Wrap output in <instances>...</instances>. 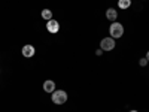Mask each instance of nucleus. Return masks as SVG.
<instances>
[{
	"mask_svg": "<svg viewBox=\"0 0 149 112\" xmlns=\"http://www.w3.org/2000/svg\"><path fill=\"white\" fill-rule=\"evenodd\" d=\"M109 33H110V37H113V39H118V37H122L124 34V26L118 21H113L110 24L109 27Z\"/></svg>",
	"mask_w": 149,
	"mask_h": 112,
	"instance_id": "obj_1",
	"label": "nucleus"
},
{
	"mask_svg": "<svg viewBox=\"0 0 149 112\" xmlns=\"http://www.w3.org/2000/svg\"><path fill=\"white\" fill-rule=\"evenodd\" d=\"M51 99H52V102H54L55 105H63V103L67 102V93H66L64 90H55V91L52 93Z\"/></svg>",
	"mask_w": 149,
	"mask_h": 112,
	"instance_id": "obj_2",
	"label": "nucleus"
},
{
	"mask_svg": "<svg viewBox=\"0 0 149 112\" xmlns=\"http://www.w3.org/2000/svg\"><path fill=\"white\" fill-rule=\"evenodd\" d=\"M95 54H97V55H102V54H103V49H102V48H100V49H97Z\"/></svg>",
	"mask_w": 149,
	"mask_h": 112,
	"instance_id": "obj_11",
	"label": "nucleus"
},
{
	"mask_svg": "<svg viewBox=\"0 0 149 112\" xmlns=\"http://www.w3.org/2000/svg\"><path fill=\"white\" fill-rule=\"evenodd\" d=\"M130 112H137V111H130Z\"/></svg>",
	"mask_w": 149,
	"mask_h": 112,
	"instance_id": "obj_13",
	"label": "nucleus"
},
{
	"mask_svg": "<svg viewBox=\"0 0 149 112\" xmlns=\"http://www.w3.org/2000/svg\"><path fill=\"white\" fill-rule=\"evenodd\" d=\"M118 6H119L121 9H128V8L131 6V0H119Z\"/></svg>",
	"mask_w": 149,
	"mask_h": 112,
	"instance_id": "obj_9",
	"label": "nucleus"
},
{
	"mask_svg": "<svg viewBox=\"0 0 149 112\" xmlns=\"http://www.w3.org/2000/svg\"><path fill=\"white\" fill-rule=\"evenodd\" d=\"M146 60L149 61V51H148V54H146Z\"/></svg>",
	"mask_w": 149,
	"mask_h": 112,
	"instance_id": "obj_12",
	"label": "nucleus"
},
{
	"mask_svg": "<svg viewBox=\"0 0 149 112\" xmlns=\"http://www.w3.org/2000/svg\"><path fill=\"white\" fill-rule=\"evenodd\" d=\"M46 30H48L49 33H52V34L58 33V30H60V24H58V21H55V20H49V21H46Z\"/></svg>",
	"mask_w": 149,
	"mask_h": 112,
	"instance_id": "obj_4",
	"label": "nucleus"
},
{
	"mask_svg": "<svg viewBox=\"0 0 149 112\" xmlns=\"http://www.w3.org/2000/svg\"><path fill=\"white\" fill-rule=\"evenodd\" d=\"M21 52H22V55L26 58H31L34 55V52H36V49H34L33 45H24L22 49H21Z\"/></svg>",
	"mask_w": 149,
	"mask_h": 112,
	"instance_id": "obj_5",
	"label": "nucleus"
},
{
	"mask_svg": "<svg viewBox=\"0 0 149 112\" xmlns=\"http://www.w3.org/2000/svg\"><path fill=\"white\" fill-rule=\"evenodd\" d=\"M115 39L113 37H104V39H102V42H100V48L103 49V51H112V49L115 48Z\"/></svg>",
	"mask_w": 149,
	"mask_h": 112,
	"instance_id": "obj_3",
	"label": "nucleus"
},
{
	"mask_svg": "<svg viewBox=\"0 0 149 112\" xmlns=\"http://www.w3.org/2000/svg\"><path fill=\"white\" fill-rule=\"evenodd\" d=\"M106 18H107L109 21H115V20L118 18V12H116V9L109 8V9L106 10Z\"/></svg>",
	"mask_w": 149,
	"mask_h": 112,
	"instance_id": "obj_7",
	"label": "nucleus"
},
{
	"mask_svg": "<svg viewBox=\"0 0 149 112\" xmlns=\"http://www.w3.org/2000/svg\"><path fill=\"white\" fill-rule=\"evenodd\" d=\"M139 64H140L142 67H145V66L148 64V60H146V58H140V61H139Z\"/></svg>",
	"mask_w": 149,
	"mask_h": 112,
	"instance_id": "obj_10",
	"label": "nucleus"
},
{
	"mask_svg": "<svg viewBox=\"0 0 149 112\" xmlns=\"http://www.w3.org/2000/svg\"><path fill=\"white\" fill-rule=\"evenodd\" d=\"M43 90H45V93H54L55 91V82L51 79H46L43 82Z\"/></svg>",
	"mask_w": 149,
	"mask_h": 112,
	"instance_id": "obj_6",
	"label": "nucleus"
},
{
	"mask_svg": "<svg viewBox=\"0 0 149 112\" xmlns=\"http://www.w3.org/2000/svg\"><path fill=\"white\" fill-rule=\"evenodd\" d=\"M40 15H42V18H43V20H46V21L52 20V12H51V9H43Z\"/></svg>",
	"mask_w": 149,
	"mask_h": 112,
	"instance_id": "obj_8",
	"label": "nucleus"
}]
</instances>
